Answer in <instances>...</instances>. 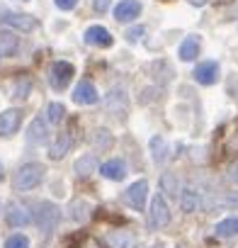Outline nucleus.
<instances>
[{
    "label": "nucleus",
    "mask_w": 238,
    "mask_h": 248,
    "mask_svg": "<svg viewBox=\"0 0 238 248\" xmlns=\"http://www.w3.org/2000/svg\"><path fill=\"white\" fill-rule=\"evenodd\" d=\"M5 221H8L10 226H15V229L27 226V224L32 221V212H30L27 207L17 204V202H10L8 209H5Z\"/></svg>",
    "instance_id": "obj_10"
},
{
    "label": "nucleus",
    "mask_w": 238,
    "mask_h": 248,
    "mask_svg": "<svg viewBox=\"0 0 238 248\" xmlns=\"http://www.w3.org/2000/svg\"><path fill=\"white\" fill-rule=\"evenodd\" d=\"M71 217H73L75 221H85V219L90 217V202L75 200V202L71 204Z\"/></svg>",
    "instance_id": "obj_24"
},
{
    "label": "nucleus",
    "mask_w": 238,
    "mask_h": 248,
    "mask_svg": "<svg viewBox=\"0 0 238 248\" xmlns=\"http://www.w3.org/2000/svg\"><path fill=\"white\" fill-rule=\"evenodd\" d=\"M151 248H163V243H156V246H151Z\"/></svg>",
    "instance_id": "obj_33"
},
{
    "label": "nucleus",
    "mask_w": 238,
    "mask_h": 248,
    "mask_svg": "<svg viewBox=\"0 0 238 248\" xmlns=\"http://www.w3.org/2000/svg\"><path fill=\"white\" fill-rule=\"evenodd\" d=\"M161 187H163V192L165 195H170V197H178L180 195V183H178V178L173 175V173H163L161 175Z\"/></svg>",
    "instance_id": "obj_22"
},
{
    "label": "nucleus",
    "mask_w": 238,
    "mask_h": 248,
    "mask_svg": "<svg viewBox=\"0 0 238 248\" xmlns=\"http://www.w3.org/2000/svg\"><path fill=\"white\" fill-rule=\"evenodd\" d=\"M85 42L90 44V46H100V49H107V46H112V34H109V30L107 27H102V25H92V27H88L85 30Z\"/></svg>",
    "instance_id": "obj_11"
},
{
    "label": "nucleus",
    "mask_w": 238,
    "mask_h": 248,
    "mask_svg": "<svg viewBox=\"0 0 238 248\" xmlns=\"http://www.w3.org/2000/svg\"><path fill=\"white\" fill-rule=\"evenodd\" d=\"M0 178H3V166H0Z\"/></svg>",
    "instance_id": "obj_34"
},
{
    "label": "nucleus",
    "mask_w": 238,
    "mask_h": 248,
    "mask_svg": "<svg viewBox=\"0 0 238 248\" xmlns=\"http://www.w3.org/2000/svg\"><path fill=\"white\" fill-rule=\"evenodd\" d=\"M221 76V68L216 61H202L197 63V68L192 71V78L199 83V85H214Z\"/></svg>",
    "instance_id": "obj_7"
},
{
    "label": "nucleus",
    "mask_w": 238,
    "mask_h": 248,
    "mask_svg": "<svg viewBox=\"0 0 238 248\" xmlns=\"http://www.w3.org/2000/svg\"><path fill=\"white\" fill-rule=\"evenodd\" d=\"M46 112H49V122H54V124H59V122L66 117V107H63L61 102H51V105L46 107Z\"/></svg>",
    "instance_id": "obj_25"
},
{
    "label": "nucleus",
    "mask_w": 238,
    "mask_h": 248,
    "mask_svg": "<svg viewBox=\"0 0 238 248\" xmlns=\"http://www.w3.org/2000/svg\"><path fill=\"white\" fill-rule=\"evenodd\" d=\"M32 219L39 224V229L44 233H51L59 226V221H61V209L54 202H39L37 204V212L32 214Z\"/></svg>",
    "instance_id": "obj_2"
},
{
    "label": "nucleus",
    "mask_w": 238,
    "mask_h": 248,
    "mask_svg": "<svg viewBox=\"0 0 238 248\" xmlns=\"http://www.w3.org/2000/svg\"><path fill=\"white\" fill-rule=\"evenodd\" d=\"M92 170H97V158H95L92 154H88V156H83V158L75 161V175L85 178V175H90Z\"/></svg>",
    "instance_id": "obj_21"
},
{
    "label": "nucleus",
    "mask_w": 238,
    "mask_h": 248,
    "mask_svg": "<svg viewBox=\"0 0 238 248\" xmlns=\"http://www.w3.org/2000/svg\"><path fill=\"white\" fill-rule=\"evenodd\" d=\"M71 248H104V246L100 243V238H95V236H90V233H78V236L73 238Z\"/></svg>",
    "instance_id": "obj_23"
},
{
    "label": "nucleus",
    "mask_w": 238,
    "mask_h": 248,
    "mask_svg": "<svg viewBox=\"0 0 238 248\" xmlns=\"http://www.w3.org/2000/svg\"><path fill=\"white\" fill-rule=\"evenodd\" d=\"M0 22L10 30H17V32H32V30L39 27L37 17H32L27 13H3L0 15Z\"/></svg>",
    "instance_id": "obj_5"
},
{
    "label": "nucleus",
    "mask_w": 238,
    "mask_h": 248,
    "mask_svg": "<svg viewBox=\"0 0 238 248\" xmlns=\"http://www.w3.org/2000/svg\"><path fill=\"white\" fill-rule=\"evenodd\" d=\"M112 5V0H92V10L95 13H107Z\"/></svg>",
    "instance_id": "obj_29"
},
{
    "label": "nucleus",
    "mask_w": 238,
    "mask_h": 248,
    "mask_svg": "<svg viewBox=\"0 0 238 248\" xmlns=\"http://www.w3.org/2000/svg\"><path fill=\"white\" fill-rule=\"evenodd\" d=\"M144 37V27H132L129 32H127V39L129 42H136V39H141Z\"/></svg>",
    "instance_id": "obj_31"
},
{
    "label": "nucleus",
    "mask_w": 238,
    "mask_h": 248,
    "mask_svg": "<svg viewBox=\"0 0 238 248\" xmlns=\"http://www.w3.org/2000/svg\"><path fill=\"white\" fill-rule=\"evenodd\" d=\"M214 236H216V238H233V236H238V217L221 219V221L214 226Z\"/></svg>",
    "instance_id": "obj_15"
},
{
    "label": "nucleus",
    "mask_w": 238,
    "mask_h": 248,
    "mask_svg": "<svg viewBox=\"0 0 238 248\" xmlns=\"http://www.w3.org/2000/svg\"><path fill=\"white\" fill-rule=\"evenodd\" d=\"M46 139H49L46 122H44L42 117L32 119V124H30V132H27V141H30V144H44Z\"/></svg>",
    "instance_id": "obj_14"
},
{
    "label": "nucleus",
    "mask_w": 238,
    "mask_h": 248,
    "mask_svg": "<svg viewBox=\"0 0 238 248\" xmlns=\"http://www.w3.org/2000/svg\"><path fill=\"white\" fill-rule=\"evenodd\" d=\"M20 46V39L17 34H13L10 30H3L0 32V56H13Z\"/></svg>",
    "instance_id": "obj_16"
},
{
    "label": "nucleus",
    "mask_w": 238,
    "mask_h": 248,
    "mask_svg": "<svg viewBox=\"0 0 238 248\" xmlns=\"http://www.w3.org/2000/svg\"><path fill=\"white\" fill-rule=\"evenodd\" d=\"M124 197H127V202L134 209H144L146 197H149V183L146 180H136L134 185H129V190L124 192Z\"/></svg>",
    "instance_id": "obj_13"
},
{
    "label": "nucleus",
    "mask_w": 238,
    "mask_h": 248,
    "mask_svg": "<svg viewBox=\"0 0 238 248\" xmlns=\"http://www.w3.org/2000/svg\"><path fill=\"white\" fill-rule=\"evenodd\" d=\"M149 224L151 229H163L170 224V209H168V202L163 195H156L151 200V209H149Z\"/></svg>",
    "instance_id": "obj_4"
},
{
    "label": "nucleus",
    "mask_w": 238,
    "mask_h": 248,
    "mask_svg": "<svg viewBox=\"0 0 238 248\" xmlns=\"http://www.w3.org/2000/svg\"><path fill=\"white\" fill-rule=\"evenodd\" d=\"M22 124V112L20 109H5L0 112V137H13Z\"/></svg>",
    "instance_id": "obj_9"
},
{
    "label": "nucleus",
    "mask_w": 238,
    "mask_h": 248,
    "mask_svg": "<svg viewBox=\"0 0 238 248\" xmlns=\"http://www.w3.org/2000/svg\"><path fill=\"white\" fill-rule=\"evenodd\" d=\"M180 204H182V212H197L199 209V195L194 187H185L180 190Z\"/></svg>",
    "instance_id": "obj_19"
},
{
    "label": "nucleus",
    "mask_w": 238,
    "mask_h": 248,
    "mask_svg": "<svg viewBox=\"0 0 238 248\" xmlns=\"http://www.w3.org/2000/svg\"><path fill=\"white\" fill-rule=\"evenodd\" d=\"M97 170H100V175L102 178H107V180H124L127 178V161H122V158H109V161H104L102 166H97Z\"/></svg>",
    "instance_id": "obj_8"
},
{
    "label": "nucleus",
    "mask_w": 238,
    "mask_h": 248,
    "mask_svg": "<svg viewBox=\"0 0 238 248\" xmlns=\"http://www.w3.org/2000/svg\"><path fill=\"white\" fill-rule=\"evenodd\" d=\"M228 178H231L233 183H238V163H233V166L228 168Z\"/></svg>",
    "instance_id": "obj_32"
},
{
    "label": "nucleus",
    "mask_w": 238,
    "mask_h": 248,
    "mask_svg": "<svg viewBox=\"0 0 238 248\" xmlns=\"http://www.w3.org/2000/svg\"><path fill=\"white\" fill-rule=\"evenodd\" d=\"M199 46H202V42H199V37H187L182 44H180V59L182 61H194L197 59V54H199Z\"/></svg>",
    "instance_id": "obj_17"
},
{
    "label": "nucleus",
    "mask_w": 238,
    "mask_h": 248,
    "mask_svg": "<svg viewBox=\"0 0 238 248\" xmlns=\"http://www.w3.org/2000/svg\"><path fill=\"white\" fill-rule=\"evenodd\" d=\"M107 241L112 248H134V236L127 231H109Z\"/></svg>",
    "instance_id": "obj_20"
},
{
    "label": "nucleus",
    "mask_w": 238,
    "mask_h": 248,
    "mask_svg": "<svg viewBox=\"0 0 238 248\" xmlns=\"http://www.w3.org/2000/svg\"><path fill=\"white\" fill-rule=\"evenodd\" d=\"M30 88H32V83H30V80L17 83V88H15V97H17V100H25V97H27V93H30Z\"/></svg>",
    "instance_id": "obj_28"
},
{
    "label": "nucleus",
    "mask_w": 238,
    "mask_h": 248,
    "mask_svg": "<svg viewBox=\"0 0 238 248\" xmlns=\"http://www.w3.org/2000/svg\"><path fill=\"white\" fill-rule=\"evenodd\" d=\"M68 149H71V137H68L66 132H61V134L56 137V141L51 144V149H49V158L59 161V158H63V156L68 154Z\"/></svg>",
    "instance_id": "obj_18"
},
{
    "label": "nucleus",
    "mask_w": 238,
    "mask_h": 248,
    "mask_svg": "<svg viewBox=\"0 0 238 248\" xmlns=\"http://www.w3.org/2000/svg\"><path fill=\"white\" fill-rule=\"evenodd\" d=\"M73 73H75L73 63H68V61H54L51 68H49V83H51V88L54 90H63L71 83Z\"/></svg>",
    "instance_id": "obj_3"
},
{
    "label": "nucleus",
    "mask_w": 238,
    "mask_h": 248,
    "mask_svg": "<svg viewBox=\"0 0 238 248\" xmlns=\"http://www.w3.org/2000/svg\"><path fill=\"white\" fill-rule=\"evenodd\" d=\"M5 248H30V238L25 233H13L5 241Z\"/></svg>",
    "instance_id": "obj_27"
},
{
    "label": "nucleus",
    "mask_w": 238,
    "mask_h": 248,
    "mask_svg": "<svg viewBox=\"0 0 238 248\" xmlns=\"http://www.w3.org/2000/svg\"><path fill=\"white\" fill-rule=\"evenodd\" d=\"M97 100H100V93L90 80H80L75 85V90H73V102L75 105H95Z\"/></svg>",
    "instance_id": "obj_12"
},
{
    "label": "nucleus",
    "mask_w": 238,
    "mask_h": 248,
    "mask_svg": "<svg viewBox=\"0 0 238 248\" xmlns=\"http://www.w3.org/2000/svg\"><path fill=\"white\" fill-rule=\"evenodd\" d=\"M59 10H73L78 5V0H54Z\"/></svg>",
    "instance_id": "obj_30"
},
{
    "label": "nucleus",
    "mask_w": 238,
    "mask_h": 248,
    "mask_svg": "<svg viewBox=\"0 0 238 248\" xmlns=\"http://www.w3.org/2000/svg\"><path fill=\"white\" fill-rule=\"evenodd\" d=\"M112 13H114V20L117 22L127 25V22H134L141 15V3H139V0H119Z\"/></svg>",
    "instance_id": "obj_6"
},
{
    "label": "nucleus",
    "mask_w": 238,
    "mask_h": 248,
    "mask_svg": "<svg viewBox=\"0 0 238 248\" xmlns=\"http://www.w3.org/2000/svg\"><path fill=\"white\" fill-rule=\"evenodd\" d=\"M44 173H46V168H44L42 163H25V166H20V170L15 173L13 187H15L17 192H30V190H34V187L44 180Z\"/></svg>",
    "instance_id": "obj_1"
},
{
    "label": "nucleus",
    "mask_w": 238,
    "mask_h": 248,
    "mask_svg": "<svg viewBox=\"0 0 238 248\" xmlns=\"http://www.w3.org/2000/svg\"><path fill=\"white\" fill-rule=\"evenodd\" d=\"M151 149H153V161H165V139L163 137H153Z\"/></svg>",
    "instance_id": "obj_26"
}]
</instances>
